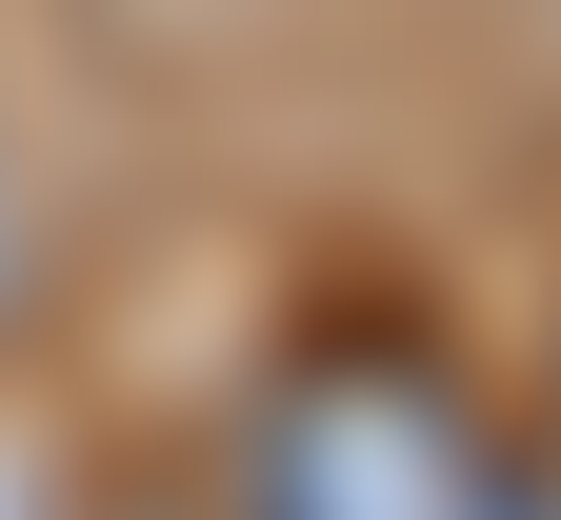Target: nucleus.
Wrapping results in <instances>:
<instances>
[{
    "mask_svg": "<svg viewBox=\"0 0 561 520\" xmlns=\"http://www.w3.org/2000/svg\"><path fill=\"white\" fill-rule=\"evenodd\" d=\"M0 301H21V181H0Z\"/></svg>",
    "mask_w": 561,
    "mask_h": 520,
    "instance_id": "nucleus-2",
    "label": "nucleus"
},
{
    "mask_svg": "<svg viewBox=\"0 0 561 520\" xmlns=\"http://www.w3.org/2000/svg\"><path fill=\"white\" fill-rule=\"evenodd\" d=\"M481 481H502V440L381 340L301 360L241 440V520H481Z\"/></svg>",
    "mask_w": 561,
    "mask_h": 520,
    "instance_id": "nucleus-1",
    "label": "nucleus"
}]
</instances>
